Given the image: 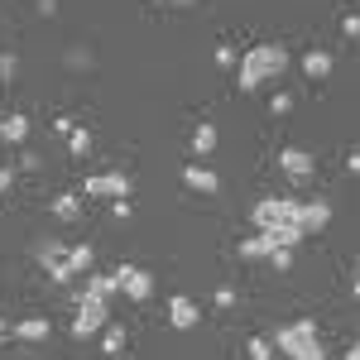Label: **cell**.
Segmentation results:
<instances>
[{
	"instance_id": "cell-5",
	"label": "cell",
	"mask_w": 360,
	"mask_h": 360,
	"mask_svg": "<svg viewBox=\"0 0 360 360\" xmlns=\"http://www.w3.org/2000/svg\"><path fill=\"white\" fill-rule=\"evenodd\" d=\"M106 307L111 303H96V298H72V327L68 332L77 336V341H86V336H96V332H106Z\"/></svg>"
},
{
	"instance_id": "cell-11",
	"label": "cell",
	"mask_w": 360,
	"mask_h": 360,
	"mask_svg": "<svg viewBox=\"0 0 360 360\" xmlns=\"http://www.w3.org/2000/svg\"><path fill=\"white\" fill-rule=\"evenodd\" d=\"M49 332H53V322H49V317H39V312H34V317H20V322L10 327V336H15V341H29V346L49 341Z\"/></svg>"
},
{
	"instance_id": "cell-24",
	"label": "cell",
	"mask_w": 360,
	"mask_h": 360,
	"mask_svg": "<svg viewBox=\"0 0 360 360\" xmlns=\"http://www.w3.org/2000/svg\"><path fill=\"white\" fill-rule=\"evenodd\" d=\"M341 29H346V34H351V39H360V15H356V10H351V15H346V20H341Z\"/></svg>"
},
{
	"instance_id": "cell-13",
	"label": "cell",
	"mask_w": 360,
	"mask_h": 360,
	"mask_svg": "<svg viewBox=\"0 0 360 360\" xmlns=\"http://www.w3.org/2000/svg\"><path fill=\"white\" fill-rule=\"evenodd\" d=\"M217 149H221V125H217V120H202L193 130V154L197 159H212Z\"/></svg>"
},
{
	"instance_id": "cell-7",
	"label": "cell",
	"mask_w": 360,
	"mask_h": 360,
	"mask_svg": "<svg viewBox=\"0 0 360 360\" xmlns=\"http://www.w3.org/2000/svg\"><path fill=\"white\" fill-rule=\"evenodd\" d=\"M240 259H255V264H259V259H269V264L283 269V264L293 259V250L274 245V236H264V231H250L245 240H240Z\"/></svg>"
},
{
	"instance_id": "cell-23",
	"label": "cell",
	"mask_w": 360,
	"mask_h": 360,
	"mask_svg": "<svg viewBox=\"0 0 360 360\" xmlns=\"http://www.w3.org/2000/svg\"><path fill=\"white\" fill-rule=\"evenodd\" d=\"M15 77V53H0V82H10Z\"/></svg>"
},
{
	"instance_id": "cell-14",
	"label": "cell",
	"mask_w": 360,
	"mask_h": 360,
	"mask_svg": "<svg viewBox=\"0 0 360 360\" xmlns=\"http://www.w3.org/2000/svg\"><path fill=\"white\" fill-rule=\"evenodd\" d=\"M327 221H332V202L327 197H307L303 202V231L317 236V231H327Z\"/></svg>"
},
{
	"instance_id": "cell-18",
	"label": "cell",
	"mask_w": 360,
	"mask_h": 360,
	"mask_svg": "<svg viewBox=\"0 0 360 360\" xmlns=\"http://www.w3.org/2000/svg\"><path fill=\"white\" fill-rule=\"evenodd\" d=\"M82 202H86L82 193H58V197H53V217H63V221H77V217H82Z\"/></svg>"
},
{
	"instance_id": "cell-19",
	"label": "cell",
	"mask_w": 360,
	"mask_h": 360,
	"mask_svg": "<svg viewBox=\"0 0 360 360\" xmlns=\"http://www.w3.org/2000/svg\"><path fill=\"white\" fill-rule=\"evenodd\" d=\"M68 154H77V159L91 154V135H86L82 125H72V130H68Z\"/></svg>"
},
{
	"instance_id": "cell-15",
	"label": "cell",
	"mask_w": 360,
	"mask_h": 360,
	"mask_svg": "<svg viewBox=\"0 0 360 360\" xmlns=\"http://www.w3.org/2000/svg\"><path fill=\"white\" fill-rule=\"evenodd\" d=\"M183 188H193V193H217L221 178H217L207 164H183Z\"/></svg>"
},
{
	"instance_id": "cell-17",
	"label": "cell",
	"mask_w": 360,
	"mask_h": 360,
	"mask_svg": "<svg viewBox=\"0 0 360 360\" xmlns=\"http://www.w3.org/2000/svg\"><path fill=\"white\" fill-rule=\"evenodd\" d=\"M68 269H72V278H77V274H91V269H96V255H91V245H86V240L68 245Z\"/></svg>"
},
{
	"instance_id": "cell-8",
	"label": "cell",
	"mask_w": 360,
	"mask_h": 360,
	"mask_svg": "<svg viewBox=\"0 0 360 360\" xmlns=\"http://www.w3.org/2000/svg\"><path fill=\"white\" fill-rule=\"evenodd\" d=\"M278 168H283L288 183H312L317 159H312V149H303V144H283V149H278Z\"/></svg>"
},
{
	"instance_id": "cell-29",
	"label": "cell",
	"mask_w": 360,
	"mask_h": 360,
	"mask_svg": "<svg viewBox=\"0 0 360 360\" xmlns=\"http://www.w3.org/2000/svg\"><path fill=\"white\" fill-rule=\"evenodd\" d=\"M346 360H360V341H356V346H351V351H346Z\"/></svg>"
},
{
	"instance_id": "cell-9",
	"label": "cell",
	"mask_w": 360,
	"mask_h": 360,
	"mask_svg": "<svg viewBox=\"0 0 360 360\" xmlns=\"http://www.w3.org/2000/svg\"><path fill=\"white\" fill-rule=\"evenodd\" d=\"M168 322L178 327V332H197V322H202V307L193 303V298H168Z\"/></svg>"
},
{
	"instance_id": "cell-25",
	"label": "cell",
	"mask_w": 360,
	"mask_h": 360,
	"mask_svg": "<svg viewBox=\"0 0 360 360\" xmlns=\"http://www.w3.org/2000/svg\"><path fill=\"white\" fill-rule=\"evenodd\" d=\"M10 188H15V168H0V197L10 193Z\"/></svg>"
},
{
	"instance_id": "cell-3",
	"label": "cell",
	"mask_w": 360,
	"mask_h": 360,
	"mask_svg": "<svg viewBox=\"0 0 360 360\" xmlns=\"http://www.w3.org/2000/svg\"><path fill=\"white\" fill-rule=\"evenodd\" d=\"M269 341H274V351L283 360H327V346H322V332H317L312 317H293V322H283Z\"/></svg>"
},
{
	"instance_id": "cell-12",
	"label": "cell",
	"mask_w": 360,
	"mask_h": 360,
	"mask_svg": "<svg viewBox=\"0 0 360 360\" xmlns=\"http://www.w3.org/2000/svg\"><path fill=\"white\" fill-rule=\"evenodd\" d=\"M82 298H96V303H111V298H120V288H115V269H91L86 274V288H82Z\"/></svg>"
},
{
	"instance_id": "cell-21",
	"label": "cell",
	"mask_w": 360,
	"mask_h": 360,
	"mask_svg": "<svg viewBox=\"0 0 360 360\" xmlns=\"http://www.w3.org/2000/svg\"><path fill=\"white\" fill-rule=\"evenodd\" d=\"M245 351H250V360H269V356H274V341H264V336H250Z\"/></svg>"
},
{
	"instance_id": "cell-22",
	"label": "cell",
	"mask_w": 360,
	"mask_h": 360,
	"mask_svg": "<svg viewBox=\"0 0 360 360\" xmlns=\"http://www.w3.org/2000/svg\"><path fill=\"white\" fill-rule=\"evenodd\" d=\"M217 63H221V68H236V63H240V53H236L231 44H221V49H217Z\"/></svg>"
},
{
	"instance_id": "cell-10",
	"label": "cell",
	"mask_w": 360,
	"mask_h": 360,
	"mask_svg": "<svg viewBox=\"0 0 360 360\" xmlns=\"http://www.w3.org/2000/svg\"><path fill=\"white\" fill-rule=\"evenodd\" d=\"M298 68H303V77H312V82H322V77H332L336 58H332V49H307V53L298 58Z\"/></svg>"
},
{
	"instance_id": "cell-20",
	"label": "cell",
	"mask_w": 360,
	"mask_h": 360,
	"mask_svg": "<svg viewBox=\"0 0 360 360\" xmlns=\"http://www.w3.org/2000/svg\"><path fill=\"white\" fill-rule=\"evenodd\" d=\"M101 346H106V356H120V351H125V332H120V327H106Z\"/></svg>"
},
{
	"instance_id": "cell-28",
	"label": "cell",
	"mask_w": 360,
	"mask_h": 360,
	"mask_svg": "<svg viewBox=\"0 0 360 360\" xmlns=\"http://www.w3.org/2000/svg\"><path fill=\"white\" fill-rule=\"evenodd\" d=\"M10 327H15V322H5V317H0V341H5V336H10Z\"/></svg>"
},
{
	"instance_id": "cell-26",
	"label": "cell",
	"mask_w": 360,
	"mask_h": 360,
	"mask_svg": "<svg viewBox=\"0 0 360 360\" xmlns=\"http://www.w3.org/2000/svg\"><path fill=\"white\" fill-rule=\"evenodd\" d=\"M351 298H356V303H360V264H356V269H351Z\"/></svg>"
},
{
	"instance_id": "cell-27",
	"label": "cell",
	"mask_w": 360,
	"mask_h": 360,
	"mask_svg": "<svg viewBox=\"0 0 360 360\" xmlns=\"http://www.w3.org/2000/svg\"><path fill=\"white\" fill-rule=\"evenodd\" d=\"M346 168H351V173H360V149H351V159H346Z\"/></svg>"
},
{
	"instance_id": "cell-2",
	"label": "cell",
	"mask_w": 360,
	"mask_h": 360,
	"mask_svg": "<svg viewBox=\"0 0 360 360\" xmlns=\"http://www.w3.org/2000/svg\"><path fill=\"white\" fill-rule=\"evenodd\" d=\"M283 68H288V49L283 44H255L236 63V86L240 91H259L264 82H274Z\"/></svg>"
},
{
	"instance_id": "cell-6",
	"label": "cell",
	"mask_w": 360,
	"mask_h": 360,
	"mask_svg": "<svg viewBox=\"0 0 360 360\" xmlns=\"http://www.w3.org/2000/svg\"><path fill=\"white\" fill-rule=\"evenodd\" d=\"M115 288H120V298L144 303V298L154 293V274H149V269H139L135 259H120V264H115Z\"/></svg>"
},
{
	"instance_id": "cell-16",
	"label": "cell",
	"mask_w": 360,
	"mask_h": 360,
	"mask_svg": "<svg viewBox=\"0 0 360 360\" xmlns=\"http://www.w3.org/2000/svg\"><path fill=\"white\" fill-rule=\"evenodd\" d=\"M0 139H5V144H25L29 139V111H5L0 115Z\"/></svg>"
},
{
	"instance_id": "cell-4",
	"label": "cell",
	"mask_w": 360,
	"mask_h": 360,
	"mask_svg": "<svg viewBox=\"0 0 360 360\" xmlns=\"http://www.w3.org/2000/svg\"><path fill=\"white\" fill-rule=\"evenodd\" d=\"M77 193H82L86 202H101V197H106V202H125V197L135 193V183H130L120 168H101V173H86Z\"/></svg>"
},
{
	"instance_id": "cell-30",
	"label": "cell",
	"mask_w": 360,
	"mask_h": 360,
	"mask_svg": "<svg viewBox=\"0 0 360 360\" xmlns=\"http://www.w3.org/2000/svg\"><path fill=\"white\" fill-rule=\"evenodd\" d=\"M159 5H193V0H159Z\"/></svg>"
},
{
	"instance_id": "cell-1",
	"label": "cell",
	"mask_w": 360,
	"mask_h": 360,
	"mask_svg": "<svg viewBox=\"0 0 360 360\" xmlns=\"http://www.w3.org/2000/svg\"><path fill=\"white\" fill-rule=\"evenodd\" d=\"M250 226L264 231V236H274V245L293 250L307 236L303 231V197H259L250 207Z\"/></svg>"
}]
</instances>
